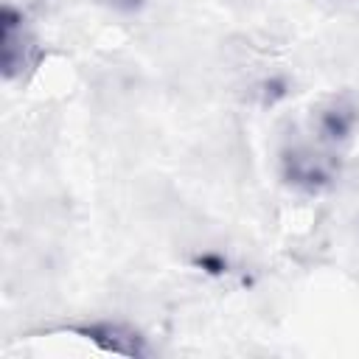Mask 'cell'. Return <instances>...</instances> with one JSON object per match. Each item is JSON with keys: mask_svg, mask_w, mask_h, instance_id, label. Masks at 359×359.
<instances>
[{"mask_svg": "<svg viewBox=\"0 0 359 359\" xmlns=\"http://www.w3.org/2000/svg\"><path fill=\"white\" fill-rule=\"evenodd\" d=\"M70 331L84 337L87 342L98 345L101 351H109V353H121V356H143L146 353V339L135 328H129L123 323L98 320V323L73 325Z\"/></svg>", "mask_w": 359, "mask_h": 359, "instance_id": "obj_3", "label": "cell"}, {"mask_svg": "<svg viewBox=\"0 0 359 359\" xmlns=\"http://www.w3.org/2000/svg\"><path fill=\"white\" fill-rule=\"evenodd\" d=\"M359 107L351 95H331L314 104L300 123L283 137L280 177L303 194H320L339 177L345 149L353 140Z\"/></svg>", "mask_w": 359, "mask_h": 359, "instance_id": "obj_1", "label": "cell"}, {"mask_svg": "<svg viewBox=\"0 0 359 359\" xmlns=\"http://www.w3.org/2000/svg\"><path fill=\"white\" fill-rule=\"evenodd\" d=\"M101 3H107V6H112V8H118V11H135V8H140L146 0H101Z\"/></svg>", "mask_w": 359, "mask_h": 359, "instance_id": "obj_4", "label": "cell"}, {"mask_svg": "<svg viewBox=\"0 0 359 359\" xmlns=\"http://www.w3.org/2000/svg\"><path fill=\"white\" fill-rule=\"evenodd\" d=\"M42 45L25 14L11 3L0 11V73L6 81H25L42 62Z\"/></svg>", "mask_w": 359, "mask_h": 359, "instance_id": "obj_2", "label": "cell"}]
</instances>
